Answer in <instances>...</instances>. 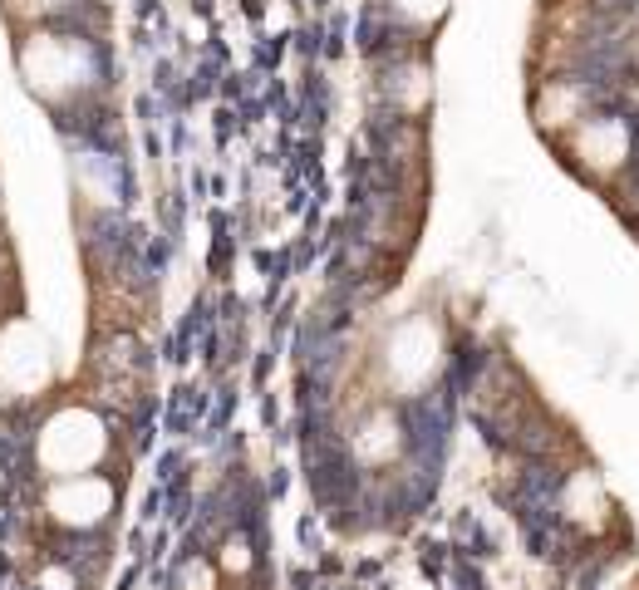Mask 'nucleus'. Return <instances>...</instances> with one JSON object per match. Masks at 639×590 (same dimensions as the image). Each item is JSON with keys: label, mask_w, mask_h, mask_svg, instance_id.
<instances>
[{"label": "nucleus", "mask_w": 639, "mask_h": 590, "mask_svg": "<svg viewBox=\"0 0 639 590\" xmlns=\"http://www.w3.org/2000/svg\"><path fill=\"white\" fill-rule=\"evenodd\" d=\"M15 64H20V79L30 84V94L45 99L50 109L84 104L104 79L94 40H84L79 30H55V25L25 35L15 50Z\"/></svg>", "instance_id": "obj_1"}, {"label": "nucleus", "mask_w": 639, "mask_h": 590, "mask_svg": "<svg viewBox=\"0 0 639 590\" xmlns=\"http://www.w3.org/2000/svg\"><path fill=\"white\" fill-rule=\"evenodd\" d=\"M109 458V423L104 413L89 404H64L55 409L40 433H35V463L40 472L59 482V477H84Z\"/></svg>", "instance_id": "obj_2"}, {"label": "nucleus", "mask_w": 639, "mask_h": 590, "mask_svg": "<svg viewBox=\"0 0 639 590\" xmlns=\"http://www.w3.org/2000/svg\"><path fill=\"white\" fill-rule=\"evenodd\" d=\"M448 364V340H443V325L433 315H404L389 335H384V350H379V369H384V384L394 399H423L438 374Z\"/></svg>", "instance_id": "obj_3"}, {"label": "nucleus", "mask_w": 639, "mask_h": 590, "mask_svg": "<svg viewBox=\"0 0 639 590\" xmlns=\"http://www.w3.org/2000/svg\"><path fill=\"white\" fill-rule=\"evenodd\" d=\"M635 148H639L635 123L625 114H615V109L590 114L581 128H571V133L561 138L566 163L581 177H590V182H610V177L630 173V168H635Z\"/></svg>", "instance_id": "obj_4"}, {"label": "nucleus", "mask_w": 639, "mask_h": 590, "mask_svg": "<svg viewBox=\"0 0 639 590\" xmlns=\"http://www.w3.org/2000/svg\"><path fill=\"white\" fill-rule=\"evenodd\" d=\"M50 379H55V359L35 320L25 315L5 320L0 325V404H30L50 389Z\"/></svg>", "instance_id": "obj_5"}, {"label": "nucleus", "mask_w": 639, "mask_h": 590, "mask_svg": "<svg viewBox=\"0 0 639 590\" xmlns=\"http://www.w3.org/2000/svg\"><path fill=\"white\" fill-rule=\"evenodd\" d=\"M551 517L566 531H576V536H605L615 527V497H610L605 477L595 468H571L556 482Z\"/></svg>", "instance_id": "obj_6"}, {"label": "nucleus", "mask_w": 639, "mask_h": 590, "mask_svg": "<svg viewBox=\"0 0 639 590\" xmlns=\"http://www.w3.org/2000/svg\"><path fill=\"white\" fill-rule=\"evenodd\" d=\"M45 512L64 531H94L109 522L114 512V482L104 472H84V477H59L45 492Z\"/></svg>", "instance_id": "obj_7"}, {"label": "nucleus", "mask_w": 639, "mask_h": 590, "mask_svg": "<svg viewBox=\"0 0 639 590\" xmlns=\"http://www.w3.org/2000/svg\"><path fill=\"white\" fill-rule=\"evenodd\" d=\"M408 448V428L394 404H374L354 418V433H349V458L369 472L394 468Z\"/></svg>", "instance_id": "obj_8"}, {"label": "nucleus", "mask_w": 639, "mask_h": 590, "mask_svg": "<svg viewBox=\"0 0 639 590\" xmlns=\"http://www.w3.org/2000/svg\"><path fill=\"white\" fill-rule=\"evenodd\" d=\"M384 10H389V20L408 30V35H428V30H438V20L448 15V5L453 0H379Z\"/></svg>", "instance_id": "obj_9"}, {"label": "nucleus", "mask_w": 639, "mask_h": 590, "mask_svg": "<svg viewBox=\"0 0 639 590\" xmlns=\"http://www.w3.org/2000/svg\"><path fill=\"white\" fill-rule=\"evenodd\" d=\"M177 590H217V566H212V561H202V556L182 561V571H177Z\"/></svg>", "instance_id": "obj_10"}, {"label": "nucleus", "mask_w": 639, "mask_h": 590, "mask_svg": "<svg viewBox=\"0 0 639 590\" xmlns=\"http://www.w3.org/2000/svg\"><path fill=\"white\" fill-rule=\"evenodd\" d=\"M217 566H222L227 576H246V571H251V541H246V536H227Z\"/></svg>", "instance_id": "obj_11"}, {"label": "nucleus", "mask_w": 639, "mask_h": 590, "mask_svg": "<svg viewBox=\"0 0 639 590\" xmlns=\"http://www.w3.org/2000/svg\"><path fill=\"white\" fill-rule=\"evenodd\" d=\"M40 590H74V571H64V566L40 571Z\"/></svg>", "instance_id": "obj_12"}]
</instances>
